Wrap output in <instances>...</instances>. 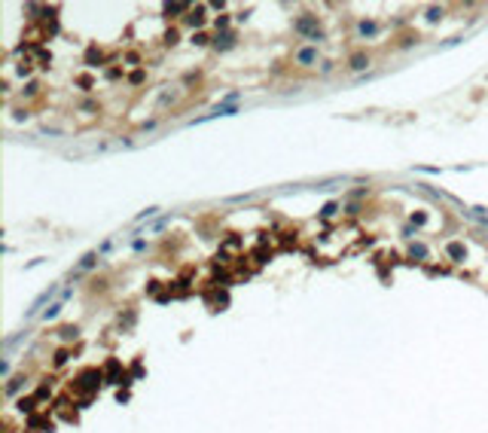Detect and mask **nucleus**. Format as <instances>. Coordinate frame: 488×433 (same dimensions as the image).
Listing matches in <instances>:
<instances>
[{
    "instance_id": "obj_1",
    "label": "nucleus",
    "mask_w": 488,
    "mask_h": 433,
    "mask_svg": "<svg viewBox=\"0 0 488 433\" xmlns=\"http://www.w3.org/2000/svg\"><path fill=\"white\" fill-rule=\"evenodd\" d=\"M101 382H104V372H101V369H85V372H79V376L70 382V394H85V400H89L92 394H98Z\"/></svg>"
},
{
    "instance_id": "obj_2",
    "label": "nucleus",
    "mask_w": 488,
    "mask_h": 433,
    "mask_svg": "<svg viewBox=\"0 0 488 433\" xmlns=\"http://www.w3.org/2000/svg\"><path fill=\"white\" fill-rule=\"evenodd\" d=\"M293 31L302 34V37H308V40H321V37H324V34H321V21H318V15H311V12H302V15L293 21Z\"/></svg>"
},
{
    "instance_id": "obj_3",
    "label": "nucleus",
    "mask_w": 488,
    "mask_h": 433,
    "mask_svg": "<svg viewBox=\"0 0 488 433\" xmlns=\"http://www.w3.org/2000/svg\"><path fill=\"white\" fill-rule=\"evenodd\" d=\"M293 61H296L299 67H311V64H318V49H314V46H299V49L293 52Z\"/></svg>"
},
{
    "instance_id": "obj_4",
    "label": "nucleus",
    "mask_w": 488,
    "mask_h": 433,
    "mask_svg": "<svg viewBox=\"0 0 488 433\" xmlns=\"http://www.w3.org/2000/svg\"><path fill=\"white\" fill-rule=\"evenodd\" d=\"M55 293H58V284H52L49 290H43V293H40V296H37V299L31 302V308L24 311V317H34V314H37V311H40V308H43V305H46V302H49V299H52Z\"/></svg>"
},
{
    "instance_id": "obj_5",
    "label": "nucleus",
    "mask_w": 488,
    "mask_h": 433,
    "mask_svg": "<svg viewBox=\"0 0 488 433\" xmlns=\"http://www.w3.org/2000/svg\"><path fill=\"white\" fill-rule=\"evenodd\" d=\"M446 256H449L452 263H464V259H467V247H464V241H449V244H446Z\"/></svg>"
},
{
    "instance_id": "obj_6",
    "label": "nucleus",
    "mask_w": 488,
    "mask_h": 433,
    "mask_svg": "<svg viewBox=\"0 0 488 433\" xmlns=\"http://www.w3.org/2000/svg\"><path fill=\"white\" fill-rule=\"evenodd\" d=\"M369 64H372L369 52H354V55L348 58V67H351V70H366Z\"/></svg>"
},
{
    "instance_id": "obj_7",
    "label": "nucleus",
    "mask_w": 488,
    "mask_h": 433,
    "mask_svg": "<svg viewBox=\"0 0 488 433\" xmlns=\"http://www.w3.org/2000/svg\"><path fill=\"white\" fill-rule=\"evenodd\" d=\"M235 46V34H217L214 37V49L217 52H226V49H232Z\"/></svg>"
},
{
    "instance_id": "obj_8",
    "label": "nucleus",
    "mask_w": 488,
    "mask_h": 433,
    "mask_svg": "<svg viewBox=\"0 0 488 433\" xmlns=\"http://www.w3.org/2000/svg\"><path fill=\"white\" fill-rule=\"evenodd\" d=\"M186 24H192V27H202V24H205V6H195V9H189V15H186Z\"/></svg>"
},
{
    "instance_id": "obj_9",
    "label": "nucleus",
    "mask_w": 488,
    "mask_h": 433,
    "mask_svg": "<svg viewBox=\"0 0 488 433\" xmlns=\"http://www.w3.org/2000/svg\"><path fill=\"white\" fill-rule=\"evenodd\" d=\"M95 266H98V253H85L82 263L73 269V275H82V272H89V269H95Z\"/></svg>"
},
{
    "instance_id": "obj_10",
    "label": "nucleus",
    "mask_w": 488,
    "mask_h": 433,
    "mask_svg": "<svg viewBox=\"0 0 488 433\" xmlns=\"http://www.w3.org/2000/svg\"><path fill=\"white\" fill-rule=\"evenodd\" d=\"M55 336H58L61 342H70V339H76V336H79V327H76V324H67V327H61Z\"/></svg>"
},
{
    "instance_id": "obj_11",
    "label": "nucleus",
    "mask_w": 488,
    "mask_h": 433,
    "mask_svg": "<svg viewBox=\"0 0 488 433\" xmlns=\"http://www.w3.org/2000/svg\"><path fill=\"white\" fill-rule=\"evenodd\" d=\"M189 9H192L189 3H165V6H162V12H165L168 18H171V12H189Z\"/></svg>"
},
{
    "instance_id": "obj_12",
    "label": "nucleus",
    "mask_w": 488,
    "mask_h": 433,
    "mask_svg": "<svg viewBox=\"0 0 488 433\" xmlns=\"http://www.w3.org/2000/svg\"><path fill=\"white\" fill-rule=\"evenodd\" d=\"M357 31H360V37H372V34L379 31V24H376V21H366V18H363V21L357 24Z\"/></svg>"
},
{
    "instance_id": "obj_13",
    "label": "nucleus",
    "mask_w": 488,
    "mask_h": 433,
    "mask_svg": "<svg viewBox=\"0 0 488 433\" xmlns=\"http://www.w3.org/2000/svg\"><path fill=\"white\" fill-rule=\"evenodd\" d=\"M61 308H64V305H61V302H52V305H49V308H46V311H43V317H46V321H55V317H58V314H61Z\"/></svg>"
},
{
    "instance_id": "obj_14",
    "label": "nucleus",
    "mask_w": 488,
    "mask_h": 433,
    "mask_svg": "<svg viewBox=\"0 0 488 433\" xmlns=\"http://www.w3.org/2000/svg\"><path fill=\"white\" fill-rule=\"evenodd\" d=\"M409 256H412V259L418 256V263H421V259L427 256V247H424V244H412V247H409Z\"/></svg>"
},
{
    "instance_id": "obj_15",
    "label": "nucleus",
    "mask_w": 488,
    "mask_h": 433,
    "mask_svg": "<svg viewBox=\"0 0 488 433\" xmlns=\"http://www.w3.org/2000/svg\"><path fill=\"white\" fill-rule=\"evenodd\" d=\"M67 360H70V351H67V348H58V354H55V360H52V363H55V366H64Z\"/></svg>"
},
{
    "instance_id": "obj_16",
    "label": "nucleus",
    "mask_w": 488,
    "mask_h": 433,
    "mask_svg": "<svg viewBox=\"0 0 488 433\" xmlns=\"http://www.w3.org/2000/svg\"><path fill=\"white\" fill-rule=\"evenodd\" d=\"M192 43H195V46H208V43H211V37H208L205 31H195V34H192Z\"/></svg>"
},
{
    "instance_id": "obj_17",
    "label": "nucleus",
    "mask_w": 488,
    "mask_h": 433,
    "mask_svg": "<svg viewBox=\"0 0 488 433\" xmlns=\"http://www.w3.org/2000/svg\"><path fill=\"white\" fill-rule=\"evenodd\" d=\"M409 220H412V226H424V223H427V211H415Z\"/></svg>"
},
{
    "instance_id": "obj_18",
    "label": "nucleus",
    "mask_w": 488,
    "mask_h": 433,
    "mask_svg": "<svg viewBox=\"0 0 488 433\" xmlns=\"http://www.w3.org/2000/svg\"><path fill=\"white\" fill-rule=\"evenodd\" d=\"M21 382H27V379H24V376H18V379H12V382H9V385H6V394H9V397H12V394H15V391H18V388H21Z\"/></svg>"
},
{
    "instance_id": "obj_19",
    "label": "nucleus",
    "mask_w": 488,
    "mask_h": 433,
    "mask_svg": "<svg viewBox=\"0 0 488 433\" xmlns=\"http://www.w3.org/2000/svg\"><path fill=\"white\" fill-rule=\"evenodd\" d=\"M443 18V6H430L427 9V21H440Z\"/></svg>"
},
{
    "instance_id": "obj_20",
    "label": "nucleus",
    "mask_w": 488,
    "mask_h": 433,
    "mask_svg": "<svg viewBox=\"0 0 488 433\" xmlns=\"http://www.w3.org/2000/svg\"><path fill=\"white\" fill-rule=\"evenodd\" d=\"M214 27H217V34H220V31H226V27H229V15H220V18H214Z\"/></svg>"
},
{
    "instance_id": "obj_21",
    "label": "nucleus",
    "mask_w": 488,
    "mask_h": 433,
    "mask_svg": "<svg viewBox=\"0 0 488 433\" xmlns=\"http://www.w3.org/2000/svg\"><path fill=\"white\" fill-rule=\"evenodd\" d=\"M34 409V397H27V400H18V412H31Z\"/></svg>"
},
{
    "instance_id": "obj_22",
    "label": "nucleus",
    "mask_w": 488,
    "mask_h": 433,
    "mask_svg": "<svg viewBox=\"0 0 488 433\" xmlns=\"http://www.w3.org/2000/svg\"><path fill=\"white\" fill-rule=\"evenodd\" d=\"M159 214V208H147L143 214H137V220H150V217H156Z\"/></svg>"
},
{
    "instance_id": "obj_23",
    "label": "nucleus",
    "mask_w": 488,
    "mask_h": 433,
    "mask_svg": "<svg viewBox=\"0 0 488 433\" xmlns=\"http://www.w3.org/2000/svg\"><path fill=\"white\" fill-rule=\"evenodd\" d=\"M177 40H180V37H177V31H168V34H165V43H168V46H174Z\"/></svg>"
},
{
    "instance_id": "obj_24",
    "label": "nucleus",
    "mask_w": 488,
    "mask_h": 433,
    "mask_svg": "<svg viewBox=\"0 0 488 433\" xmlns=\"http://www.w3.org/2000/svg\"><path fill=\"white\" fill-rule=\"evenodd\" d=\"M336 208H339V205H327V208H324V217H333V214H336Z\"/></svg>"
}]
</instances>
